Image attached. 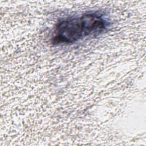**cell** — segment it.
<instances>
[{"mask_svg":"<svg viewBox=\"0 0 146 146\" xmlns=\"http://www.w3.org/2000/svg\"><path fill=\"white\" fill-rule=\"evenodd\" d=\"M108 25L107 18L99 11H90L65 18L56 25L51 42L55 45L73 43L102 33Z\"/></svg>","mask_w":146,"mask_h":146,"instance_id":"obj_1","label":"cell"}]
</instances>
